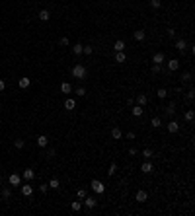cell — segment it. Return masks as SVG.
Listing matches in <instances>:
<instances>
[{
    "mask_svg": "<svg viewBox=\"0 0 195 216\" xmlns=\"http://www.w3.org/2000/svg\"><path fill=\"white\" fill-rule=\"evenodd\" d=\"M152 150H150V148H144V150H143V158H144V160H150V158H152Z\"/></svg>",
    "mask_w": 195,
    "mask_h": 216,
    "instance_id": "25",
    "label": "cell"
},
{
    "mask_svg": "<svg viewBox=\"0 0 195 216\" xmlns=\"http://www.w3.org/2000/svg\"><path fill=\"white\" fill-rule=\"evenodd\" d=\"M193 117H195V113H193V111H187V113H186V121L191 123V121H193Z\"/></svg>",
    "mask_w": 195,
    "mask_h": 216,
    "instance_id": "39",
    "label": "cell"
},
{
    "mask_svg": "<svg viewBox=\"0 0 195 216\" xmlns=\"http://www.w3.org/2000/svg\"><path fill=\"white\" fill-rule=\"evenodd\" d=\"M127 45H125V41H121V39H117L115 43H113V49H115V53H119V51H123Z\"/></svg>",
    "mask_w": 195,
    "mask_h": 216,
    "instance_id": "16",
    "label": "cell"
},
{
    "mask_svg": "<svg viewBox=\"0 0 195 216\" xmlns=\"http://www.w3.org/2000/svg\"><path fill=\"white\" fill-rule=\"evenodd\" d=\"M49 189H59V179L53 177L51 181H49Z\"/></svg>",
    "mask_w": 195,
    "mask_h": 216,
    "instance_id": "29",
    "label": "cell"
},
{
    "mask_svg": "<svg viewBox=\"0 0 195 216\" xmlns=\"http://www.w3.org/2000/svg\"><path fill=\"white\" fill-rule=\"evenodd\" d=\"M150 125H152L154 129H158V127H160V125H162V121H160V117H154L152 121H150Z\"/></svg>",
    "mask_w": 195,
    "mask_h": 216,
    "instance_id": "33",
    "label": "cell"
},
{
    "mask_svg": "<svg viewBox=\"0 0 195 216\" xmlns=\"http://www.w3.org/2000/svg\"><path fill=\"white\" fill-rule=\"evenodd\" d=\"M160 70H162V68H160V64H152V72H154V74H158Z\"/></svg>",
    "mask_w": 195,
    "mask_h": 216,
    "instance_id": "42",
    "label": "cell"
},
{
    "mask_svg": "<svg viewBox=\"0 0 195 216\" xmlns=\"http://www.w3.org/2000/svg\"><path fill=\"white\" fill-rule=\"evenodd\" d=\"M178 131H180V123H178V121H174V119H172V121L168 123V132H170V134H176Z\"/></svg>",
    "mask_w": 195,
    "mask_h": 216,
    "instance_id": "5",
    "label": "cell"
},
{
    "mask_svg": "<svg viewBox=\"0 0 195 216\" xmlns=\"http://www.w3.org/2000/svg\"><path fill=\"white\" fill-rule=\"evenodd\" d=\"M39 20H41V22H49V20H51V12H49V10H41V12H39Z\"/></svg>",
    "mask_w": 195,
    "mask_h": 216,
    "instance_id": "15",
    "label": "cell"
},
{
    "mask_svg": "<svg viewBox=\"0 0 195 216\" xmlns=\"http://www.w3.org/2000/svg\"><path fill=\"white\" fill-rule=\"evenodd\" d=\"M160 6H162V2H160V0H150V8H152V10H158Z\"/></svg>",
    "mask_w": 195,
    "mask_h": 216,
    "instance_id": "31",
    "label": "cell"
},
{
    "mask_svg": "<svg viewBox=\"0 0 195 216\" xmlns=\"http://www.w3.org/2000/svg\"><path fill=\"white\" fill-rule=\"evenodd\" d=\"M49 144V138H47L45 134H41V136H37V146L39 148H45V146Z\"/></svg>",
    "mask_w": 195,
    "mask_h": 216,
    "instance_id": "14",
    "label": "cell"
},
{
    "mask_svg": "<svg viewBox=\"0 0 195 216\" xmlns=\"http://www.w3.org/2000/svg\"><path fill=\"white\" fill-rule=\"evenodd\" d=\"M8 181H10V185H12V187H20V185H22V175L12 173V175L8 177Z\"/></svg>",
    "mask_w": 195,
    "mask_h": 216,
    "instance_id": "3",
    "label": "cell"
},
{
    "mask_svg": "<svg viewBox=\"0 0 195 216\" xmlns=\"http://www.w3.org/2000/svg\"><path fill=\"white\" fill-rule=\"evenodd\" d=\"M125 61H127V56H125V53H123V51L115 53V62H125Z\"/></svg>",
    "mask_w": 195,
    "mask_h": 216,
    "instance_id": "22",
    "label": "cell"
},
{
    "mask_svg": "<svg viewBox=\"0 0 195 216\" xmlns=\"http://www.w3.org/2000/svg\"><path fill=\"white\" fill-rule=\"evenodd\" d=\"M82 201H84L82 204H84V207H88V208H94V207L98 204V201H96V199H94V197H88V195H86V197H84Z\"/></svg>",
    "mask_w": 195,
    "mask_h": 216,
    "instance_id": "7",
    "label": "cell"
},
{
    "mask_svg": "<svg viewBox=\"0 0 195 216\" xmlns=\"http://www.w3.org/2000/svg\"><path fill=\"white\" fill-rule=\"evenodd\" d=\"M39 191H41L43 195H45V193L49 191V183H41V185H39Z\"/></svg>",
    "mask_w": 195,
    "mask_h": 216,
    "instance_id": "36",
    "label": "cell"
},
{
    "mask_svg": "<svg viewBox=\"0 0 195 216\" xmlns=\"http://www.w3.org/2000/svg\"><path fill=\"white\" fill-rule=\"evenodd\" d=\"M131 113H133V117H140L144 113V109L140 107V105H133V109H131Z\"/></svg>",
    "mask_w": 195,
    "mask_h": 216,
    "instance_id": "17",
    "label": "cell"
},
{
    "mask_svg": "<svg viewBox=\"0 0 195 216\" xmlns=\"http://www.w3.org/2000/svg\"><path fill=\"white\" fill-rule=\"evenodd\" d=\"M20 191H22L23 197H31V195H33V187L29 185V181H28L25 185H22V187H20Z\"/></svg>",
    "mask_w": 195,
    "mask_h": 216,
    "instance_id": "4",
    "label": "cell"
},
{
    "mask_svg": "<svg viewBox=\"0 0 195 216\" xmlns=\"http://www.w3.org/2000/svg\"><path fill=\"white\" fill-rule=\"evenodd\" d=\"M178 68H180V61H178V59H170V61H168V70L176 72Z\"/></svg>",
    "mask_w": 195,
    "mask_h": 216,
    "instance_id": "8",
    "label": "cell"
},
{
    "mask_svg": "<svg viewBox=\"0 0 195 216\" xmlns=\"http://www.w3.org/2000/svg\"><path fill=\"white\" fill-rule=\"evenodd\" d=\"M144 103H146V95H144V94H139V95H137V105H140V107H143Z\"/></svg>",
    "mask_w": 195,
    "mask_h": 216,
    "instance_id": "23",
    "label": "cell"
},
{
    "mask_svg": "<svg viewBox=\"0 0 195 216\" xmlns=\"http://www.w3.org/2000/svg\"><path fill=\"white\" fill-rule=\"evenodd\" d=\"M4 90H6V82L0 80V92H4Z\"/></svg>",
    "mask_w": 195,
    "mask_h": 216,
    "instance_id": "47",
    "label": "cell"
},
{
    "mask_svg": "<svg viewBox=\"0 0 195 216\" xmlns=\"http://www.w3.org/2000/svg\"><path fill=\"white\" fill-rule=\"evenodd\" d=\"M164 113H166V117H174V113H176V103H170L166 109H164Z\"/></svg>",
    "mask_w": 195,
    "mask_h": 216,
    "instance_id": "18",
    "label": "cell"
},
{
    "mask_svg": "<svg viewBox=\"0 0 195 216\" xmlns=\"http://www.w3.org/2000/svg\"><path fill=\"white\" fill-rule=\"evenodd\" d=\"M168 37H176V29H168Z\"/></svg>",
    "mask_w": 195,
    "mask_h": 216,
    "instance_id": "46",
    "label": "cell"
},
{
    "mask_svg": "<svg viewBox=\"0 0 195 216\" xmlns=\"http://www.w3.org/2000/svg\"><path fill=\"white\" fill-rule=\"evenodd\" d=\"M144 37H146V33H144L143 29H139V31H135V41H143Z\"/></svg>",
    "mask_w": 195,
    "mask_h": 216,
    "instance_id": "24",
    "label": "cell"
},
{
    "mask_svg": "<svg viewBox=\"0 0 195 216\" xmlns=\"http://www.w3.org/2000/svg\"><path fill=\"white\" fill-rule=\"evenodd\" d=\"M193 98H195V92H193V88H189V92H187V99L193 101Z\"/></svg>",
    "mask_w": 195,
    "mask_h": 216,
    "instance_id": "41",
    "label": "cell"
},
{
    "mask_svg": "<svg viewBox=\"0 0 195 216\" xmlns=\"http://www.w3.org/2000/svg\"><path fill=\"white\" fill-rule=\"evenodd\" d=\"M70 208H72V210H74V212H80V210H82V202L74 201V202H72V204H70Z\"/></svg>",
    "mask_w": 195,
    "mask_h": 216,
    "instance_id": "26",
    "label": "cell"
},
{
    "mask_svg": "<svg viewBox=\"0 0 195 216\" xmlns=\"http://www.w3.org/2000/svg\"><path fill=\"white\" fill-rule=\"evenodd\" d=\"M76 195H78V199H84L86 195H88V191H86V189H78V193H76Z\"/></svg>",
    "mask_w": 195,
    "mask_h": 216,
    "instance_id": "38",
    "label": "cell"
},
{
    "mask_svg": "<svg viewBox=\"0 0 195 216\" xmlns=\"http://www.w3.org/2000/svg\"><path fill=\"white\" fill-rule=\"evenodd\" d=\"M22 177L25 179V181H31V179H35V171L28 168V169H25V171H23V173H22Z\"/></svg>",
    "mask_w": 195,
    "mask_h": 216,
    "instance_id": "12",
    "label": "cell"
},
{
    "mask_svg": "<svg viewBox=\"0 0 195 216\" xmlns=\"http://www.w3.org/2000/svg\"><path fill=\"white\" fill-rule=\"evenodd\" d=\"M82 47H84V45H80V43H76L74 47H72V53H74L76 56H78V55H82Z\"/></svg>",
    "mask_w": 195,
    "mask_h": 216,
    "instance_id": "27",
    "label": "cell"
},
{
    "mask_svg": "<svg viewBox=\"0 0 195 216\" xmlns=\"http://www.w3.org/2000/svg\"><path fill=\"white\" fill-rule=\"evenodd\" d=\"M127 138H129V140H135V132H133V131H131V132H127Z\"/></svg>",
    "mask_w": 195,
    "mask_h": 216,
    "instance_id": "44",
    "label": "cell"
},
{
    "mask_svg": "<svg viewBox=\"0 0 195 216\" xmlns=\"http://www.w3.org/2000/svg\"><path fill=\"white\" fill-rule=\"evenodd\" d=\"M14 146H16V148H18V150H22L23 146H25V142H23L22 138H16V140H14Z\"/></svg>",
    "mask_w": 195,
    "mask_h": 216,
    "instance_id": "30",
    "label": "cell"
},
{
    "mask_svg": "<svg viewBox=\"0 0 195 216\" xmlns=\"http://www.w3.org/2000/svg\"><path fill=\"white\" fill-rule=\"evenodd\" d=\"M60 92H63V94H70V92H72V86H70L68 82H63V84H60Z\"/></svg>",
    "mask_w": 195,
    "mask_h": 216,
    "instance_id": "20",
    "label": "cell"
},
{
    "mask_svg": "<svg viewBox=\"0 0 195 216\" xmlns=\"http://www.w3.org/2000/svg\"><path fill=\"white\" fill-rule=\"evenodd\" d=\"M115 171H117V164H111V165H109V171H107V173H109V175H113Z\"/></svg>",
    "mask_w": 195,
    "mask_h": 216,
    "instance_id": "40",
    "label": "cell"
},
{
    "mask_svg": "<svg viewBox=\"0 0 195 216\" xmlns=\"http://www.w3.org/2000/svg\"><path fill=\"white\" fill-rule=\"evenodd\" d=\"M186 49H187V43L183 41V39H178V41H176V51L178 53H183Z\"/></svg>",
    "mask_w": 195,
    "mask_h": 216,
    "instance_id": "13",
    "label": "cell"
},
{
    "mask_svg": "<svg viewBox=\"0 0 195 216\" xmlns=\"http://www.w3.org/2000/svg\"><path fill=\"white\" fill-rule=\"evenodd\" d=\"M10 195H12V189H10V187L2 189V197H4V199H10Z\"/></svg>",
    "mask_w": 195,
    "mask_h": 216,
    "instance_id": "34",
    "label": "cell"
},
{
    "mask_svg": "<svg viewBox=\"0 0 195 216\" xmlns=\"http://www.w3.org/2000/svg\"><path fill=\"white\" fill-rule=\"evenodd\" d=\"M94 47H82V55H92Z\"/></svg>",
    "mask_w": 195,
    "mask_h": 216,
    "instance_id": "37",
    "label": "cell"
},
{
    "mask_svg": "<svg viewBox=\"0 0 195 216\" xmlns=\"http://www.w3.org/2000/svg\"><path fill=\"white\" fill-rule=\"evenodd\" d=\"M135 199H137V202H144L146 199H148V193H146V191H137L135 193Z\"/></svg>",
    "mask_w": 195,
    "mask_h": 216,
    "instance_id": "10",
    "label": "cell"
},
{
    "mask_svg": "<svg viewBox=\"0 0 195 216\" xmlns=\"http://www.w3.org/2000/svg\"><path fill=\"white\" fill-rule=\"evenodd\" d=\"M152 62H154V64H160V66H162L164 62H166V55H164V53H156V55L152 56Z\"/></svg>",
    "mask_w": 195,
    "mask_h": 216,
    "instance_id": "6",
    "label": "cell"
},
{
    "mask_svg": "<svg viewBox=\"0 0 195 216\" xmlns=\"http://www.w3.org/2000/svg\"><path fill=\"white\" fill-rule=\"evenodd\" d=\"M70 74L74 76L76 80H86V78H88V68L84 64H74L72 70H70Z\"/></svg>",
    "mask_w": 195,
    "mask_h": 216,
    "instance_id": "1",
    "label": "cell"
},
{
    "mask_svg": "<svg viewBox=\"0 0 195 216\" xmlns=\"http://www.w3.org/2000/svg\"><path fill=\"white\" fill-rule=\"evenodd\" d=\"M47 158H49V160H51V158H55V150H53V148L47 152Z\"/></svg>",
    "mask_w": 195,
    "mask_h": 216,
    "instance_id": "45",
    "label": "cell"
},
{
    "mask_svg": "<svg viewBox=\"0 0 195 216\" xmlns=\"http://www.w3.org/2000/svg\"><path fill=\"white\" fill-rule=\"evenodd\" d=\"M90 189H92L94 193H98V195L106 193V185H103L100 179H92V181H90Z\"/></svg>",
    "mask_w": 195,
    "mask_h": 216,
    "instance_id": "2",
    "label": "cell"
},
{
    "mask_svg": "<svg viewBox=\"0 0 195 216\" xmlns=\"http://www.w3.org/2000/svg\"><path fill=\"white\" fill-rule=\"evenodd\" d=\"M156 95H158V98H160V99H164V98H166V95H168V90H166V88H160V90H158V92H156Z\"/></svg>",
    "mask_w": 195,
    "mask_h": 216,
    "instance_id": "28",
    "label": "cell"
},
{
    "mask_svg": "<svg viewBox=\"0 0 195 216\" xmlns=\"http://www.w3.org/2000/svg\"><path fill=\"white\" fill-rule=\"evenodd\" d=\"M20 88L22 90H25V88H29V84H31V80H29V78H20Z\"/></svg>",
    "mask_w": 195,
    "mask_h": 216,
    "instance_id": "21",
    "label": "cell"
},
{
    "mask_svg": "<svg viewBox=\"0 0 195 216\" xmlns=\"http://www.w3.org/2000/svg\"><path fill=\"white\" fill-rule=\"evenodd\" d=\"M60 45H63V47H66V45H68V37H63V39H60Z\"/></svg>",
    "mask_w": 195,
    "mask_h": 216,
    "instance_id": "43",
    "label": "cell"
},
{
    "mask_svg": "<svg viewBox=\"0 0 195 216\" xmlns=\"http://www.w3.org/2000/svg\"><path fill=\"white\" fill-rule=\"evenodd\" d=\"M74 94L78 95V98H82V95H86V90H84L82 86H80V88H76V90H74Z\"/></svg>",
    "mask_w": 195,
    "mask_h": 216,
    "instance_id": "35",
    "label": "cell"
},
{
    "mask_svg": "<svg viewBox=\"0 0 195 216\" xmlns=\"http://www.w3.org/2000/svg\"><path fill=\"white\" fill-rule=\"evenodd\" d=\"M140 171H143V173H152V171H154V168H152V164H150V162L146 160L143 165H140Z\"/></svg>",
    "mask_w": 195,
    "mask_h": 216,
    "instance_id": "11",
    "label": "cell"
},
{
    "mask_svg": "<svg viewBox=\"0 0 195 216\" xmlns=\"http://www.w3.org/2000/svg\"><path fill=\"white\" fill-rule=\"evenodd\" d=\"M65 109H66V111H74V109H76V101H74V98H68V99L65 101Z\"/></svg>",
    "mask_w": 195,
    "mask_h": 216,
    "instance_id": "9",
    "label": "cell"
},
{
    "mask_svg": "<svg viewBox=\"0 0 195 216\" xmlns=\"http://www.w3.org/2000/svg\"><path fill=\"white\" fill-rule=\"evenodd\" d=\"M111 138H113V140H119V138H123V132H121L119 127H115V129L111 131Z\"/></svg>",
    "mask_w": 195,
    "mask_h": 216,
    "instance_id": "19",
    "label": "cell"
},
{
    "mask_svg": "<svg viewBox=\"0 0 195 216\" xmlns=\"http://www.w3.org/2000/svg\"><path fill=\"white\" fill-rule=\"evenodd\" d=\"M187 82H191V72H186L181 76V84H187Z\"/></svg>",
    "mask_w": 195,
    "mask_h": 216,
    "instance_id": "32",
    "label": "cell"
},
{
    "mask_svg": "<svg viewBox=\"0 0 195 216\" xmlns=\"http://www.w3.org/2000/svg\"><path fill=\"white\" fill-rule=\"evenodd\" d=\"M0 183H2V177H0Z\"/></svg>",
    "mask_w": 195,
    "mask_h": 216,
    "instance_id": "48",
    "label": "cell"
}]
</instances>
